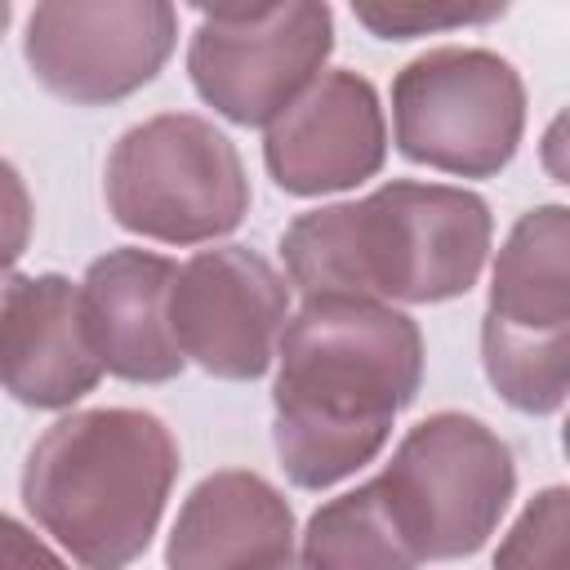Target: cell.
Listing matches in <instances>:
<instances>
[{
  "label": "cell",
  "mask_w": 570,
  "mask_h": 570,
  "mask_svg": "<svg viewBox=\"0 0 570 570\" xmlns=\"http://www.w3.org/2000/svg\"><path fill=\"white\" fill-rule=\"evenodd\" d=\"M31 240V196L22 174L0 160V272H9Z\"/></svg>",
  "instance_id": "cell-18"
},
{
  "label": "cell",
  "mask_w": 570,
  "mask_h": 570,
  "mask_svg": "<svg viewBox=\"0 0 570 570\" xmlns=\"http://www.w3.org/2000/svg\"><path fill=\"white\" fill-rule=\"evenodd\" d=\"M570 214L539 205L517 218L499 249L481 321V361L494 392L525 410L552 414L570 383Z\"/></svg>",
  "instance_id": "cell-5"
},
{
  "label": "cell",
  "mask_w": 570,
  "mask_h": 570,
  "mask_svg": "<svg viewBox=\"0 0 570 570\" xmlns=\"http://www.w3.org/2000/svg\"><path fill=\"white\" fill-rule=\"evenodd\" d=\"M387 125L379 94L356 71L316 76L263 138V160L289 196L343 191L379 174Z\"/></svg>",
  "instance_id": "cell-11"
},
{
  "label": "cell",
  "mask_w": 570,
  "mask_h": 570,
  "mask_svg": "<svg viewBox=\"0 0 570 570\" xmlns=\"http://www.w3.org/2000/svg\"><path fill=\"white\" fill-rule=\"evenodd\" d=\"M285 312V276L245 245L200 249L169 285L174 347L218 379H258L276 356Z\"/></svg>",
  "instance_id": "cell-10"
},
{
  "label": "cell",
  "mask_w": 570,
  "mask_h": 570,
  "mask_svg": "<svg viewBox=\"0 0 570 570\" xmlns=\"http://www.w3.org/2000/svg\"><path fill=\"white\" fill-rule=\"evenodd\" d=\"M490 232V205L476 191L401 178L365 200L298 214L281 249L307 298L445 303L476 285Z\"/></svg>",
  "instance_id": "cell-2"
},
{
  "label": "cell",
  "mask_w": 570,
  "mask_h": 570,
  "mask_svg": "<svg viewBox=\"0 0 570 570\" xmlns=\"http://www.w3.org/2000/svg\"><path fill=\"white\" fill-rule=\"evenodd\" d=\"M396 147L459 178L499 174L525 125V85L517 67L490 49H428L392 80Z\"/></svg>",
  "instance_id": "cell-7"
},
{
  "label": "cell",
  "mask_w": 570,
  "mask_h": 570,
  "mask_svg": "<svg viewBox=\"0 0 570 570\" xmlns=\"http://www.w3.org/2000/svg\"><path fill=\"white\" fill-rule=\"evenodd\" d=\"M174 36L178 13L165 0H49L31 9L22 53L49 94L98 107L142 89Z\"/></svg>",
  "instance_id": "cell-9"
},
{
  "label": "cell",
  "mask_w": 570,
  "mask_h": 570,
  "mask_svg": "<svg viewBox=\"0 0 570 570\" xmlns=\"http://www.w3.org/2000/svg\"><path fill=\"white\" fill-rule=\"evenodd\" d=\"M178 445L147 410H80L58 419L27 454V512L85 566L125 570L156 534Z\"/></svg>",
  "instance_id": "cell-3"
},
{
  "label": "cell",
  "mask_w": 570,
  "mask_h": 570,
  "mask_svg": "<svg viewBox=\"0 0 570 570\" xmlns=\"http://www.w3.org/2000/svg\"><path fill=\"white\" fill-rule=\"evenodd\" d=\"M294 557V512L258 472L205 476L169 534V570H285Z\"/></svg>",
  "instance_id": "cell-14"
},
{
  "label": "cell",
  "mask_w": 570,
  "mask_h": 570,
  "mask_svg": "<svg viewBox=\"0 0 570 570\" xmlns=\"http://www.w3.org/2000/svg\"><path fill=\"white\" fill-rule=\"evenodd\" d=\"M174 263L151 249H111L80 281V312L102 370L129 383H169L183 374V352L169 334Z\"/></svg>",
  "instance_id": "cell-13"
},
{
  "label": "cell",
  "mask_w": 570,
  "mask_h": 570,
  "mask_svg": "<svg viewBox=\"0 0 570 570\" xmlns=\"http://www.w3.org/2000/svg\"><path fill=\"white\" fill-rule=\"evenodd\" d=\"M107 205L138 236L200 245L245 218L249 178L227 134L200 116L165 111L125 129L111 147Z\"/></svg>",
  "instance_id": "cell-6"
},
{
  "label": "cell",
  "mask_w": 570,
  "mask_h": 570,
  "mask_svg": "<svg viewBox=\"0 0 570 570\" xmlns=\"http://www.w3.org/2000/svg\"><path fill=\"white\" fill-rule=\"evenodd\" d=\"M307 570H419V557L387 517L374 481L330 499L303 530Z\"/></svg>",
  "instance_id": "cell-15"
},
{
  "label": "cell",
  "mask_w": 570,
  "mask_h": 570,
  "mask_svg": "<svg viewBox=\"0 0 570 570\" xmlns=\"http://www.w3.org/2000/svg\"><path fill=\"white\" fill-rule=\"evenodd\" d=\"M374 490L419 566L454 561L494 534L517 490V463L481 419L441 410L405 432Z\"/></svg>",
  "instance_id": "cell-4"
},
{
  "label": "cell",
  "mask_w": 570,
  "mask_h": 570,
  "mask_svg": "<svg viewBox=\"0 0 570 570\" xmlns=\"http://www.w3.org/2000/svg\"><path fill=\"white\" fill-rule=\"evenodd\" d=\"M352 13L383 40H410V36L441 31V27H468V22L499 18L503 4H410V0H396V4H356Z\"/></svg>",
  "instance_id": "cell-17"
},
{
  "label": "cell",
  "mask_w": 570,
  "mask_h": 570,
  "mask_svg": "<svg viewBox=\"0 0 570 570\" xmlns=\"http://www.w3.org/2000/svg\"><path fill=\"white\" fill-rule=\"evenodd\" d=\"M494 570H566V490H543L499 543Z\"/></svg>",
  "instance_id": "cell-16"
},
{
  "label": "cell",
  "mask_w": 570,
  "mask_h": 570,
  "mask_svg": "<svg viewBox=\"0 0 570 570\" xmlns=\"http://www.w3.org/2000/svg\"><path fill=\"white\" fill-rule=\"evenodd\" d=\"M98 379L80 285L58 272L9 276L0 285V387L22 405L62 410L94 392Z\"/></svg>",
  "instance_id": "cell-12"
},
{
  "label": "cell",
  "mask_w": 570,
  "mask_h": 570,
  "mask_svg": "<svg viewBox=\"0 0 570 570\" xmlns=\"http://www.w3.org/2000/svg\"><path fill=\"white\" fill-rule=\"evenodd\" d=\"M9 13H13V9H9V4L0 0V36H4V27H9Z\"/></svg>",
  "instance_id": "cell-20"
},
{
  "label": "cell",
  "mask_w": 570,
  "mask_h": 570,
  "mask_svg": "<svg viewBox=\"0 0 570 570\" xmlns=\"http://www.w3.org/2000/svg\"><path fill=\"white\" fill-rule=\"evenodd\" d=\"M334 49L325 4H218L200 9L187 49L196 94L236 125H272Z\"/></svg>",
  "instance_id": "cell-8"
},
{
  "label": "cell",
  "mask_w": 570,
  "mask_h": 570,
  "mask_svg": "<svg viewBox=\"0 0 570 570\" xmlns=\"http://www.w3.org/2000/svg\"><path fill=\"white\" fill-rule=\"evenodd\" d=\"M0 570H71L49 543H40L27 525L0 512Z\"/></svg>",
  "instance_id": "cell-19"
},
{
  "label": "cell",
  "mask_w": 570,
  "mask_h": 570,
  "mask_svg": "<svg viewBox=\"0 0 570 570\" xmlns=\"http://www.w3.org/2000/svg\"><path fill=\"white\" fill-rule=\"evenodd\" d=\"M276 356V454L303 490L370 463L423 383L419 325L374 298H307L285 321Z\"/></svg>",
  "instance_id": "cell-1"
}]
</instances>
